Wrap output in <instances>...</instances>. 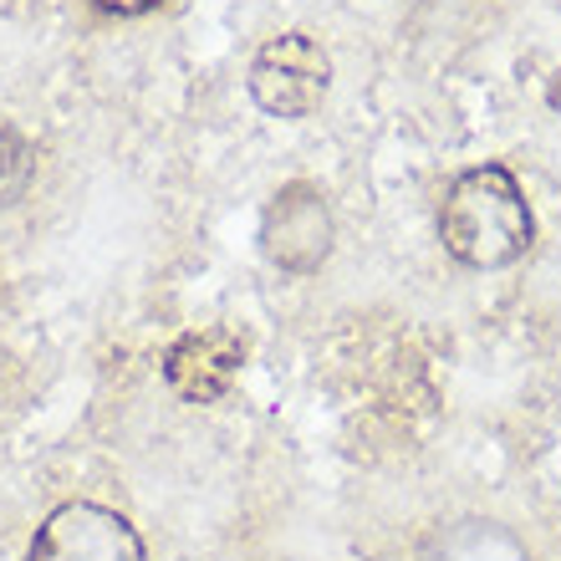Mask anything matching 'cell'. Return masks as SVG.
I'll list each match as a JSON object with an SVG mask.
<instances>
[{
    "instance_id": "2",
    "label": "cell",
    "mask_w": 561,
    "mask_h": 561,
    "mask_svg": "<svg viewBox=\"0 0 561 561\" xmlns=\"http://www.w3.org/2000/svg\"><path fill=\"white\" fill-rule=\"evenodd\" d=\"M255 245L266 255V266L280 271V276H317L337 251V215H332V199L322 194V184L286 179L261 209Z\"/></svg>"
},
{
    "instance_id": "1",
    "label": "cell",
    "mask_w": 561,
    "mask_h": 561,
    "mask_svg": "<svg viewBox=\"0 0 561 561\" xmlns=\"http://www.w3.org/2000/svg\"><path fill=\"white\" fill-rule=\"evenodd\" d=\"M439 245L465 271H505L536 245V215L511 163L485 159L459 169L439 194L434 215Z\"/></svg>"
},
{
    "instance_id": "7",
    "label": "cell",
    "mask_w": 561,
    "mask_h": 561,
    "mask_svg": "<svg viewBox=\"0 0 561 561\" xmlns=\"http://www.w3.org/2000/svg\"><path fill=\"white\" fill-rule=\"evenodd\" d=\"M31 179H36V148L15 134L11 123H0V209L21 205Z\"/></svg>"
},
{
    "instance_id": "6",
    "label": "cell",
    "mask_w": 561,
    "mask_h": 561,
    "mask_svg": "<svg viewBox=\"0 0 561 561\" xmlns=\"http://www.w3.org/2000/svg\"><path fill=\"white\" fill-rule=\"evenodd\" d=\"M414 561H531V551H526V541L505 520L459 516L424 531Z\"/></svg>"
},
{
    "instance_id": "5",
    "label": "cell",
    "mask_w": 561,
    "mask_h": 561,
    "mask_svg": "<svg viewBox=\"0 0 561 561\" xmlns=\"http://www.w3.org/2000/svg\"><path fill=\"white\" fill-rule=\"evenodd\" d=\"M240 368H245V337L236 327H194L159 357L163 388L179 403H220L236 388Z\"/></svg>"
},
{
    "instance_id": "3",
    "label": "cell",
    "mask_w": 561,
    "mask_h": 561,
    "mask_svg": "<svg viewBox=\"0 0 561 561\" xmlns=\"http://www.w3.org/2000/svg\"><path fill=\"white\" fill-rule=\"evenodd\" d=\"M251 103L280 123H301L327 103L332 92V57L307 31H280L255 46L251 72H245Z\"/></svg>"
},
{
    "instance_id": "8",
    "label": "cell",
    "mask_w": 561,
    "mask_h": 561,
    "mask_svg": "<svg viewBox=\"0 0 561 561\" xmlns=\"http://www.w3.org/2000/svg\"><path fill=\"white\" fill-rule=\"evenodd\" d=\"M103 15H123V21H134V15H148V11H159L163 0H92Z\"/></svg>"
},
{
    "instance_id": "4",
    "label": "cell",
    "mask_w": 561,
    "mask_h": 561,
    "mask_svg": "<svg viewBox=\"0 0 561 561\" xmlns=\"http://www.w3.org/2000/svg\"><path fill=\"white\" fill-rule=\"evenodd\" d=\"M26 561H148V547L123 511L98 501H67L36 526Z\"/></svg>"
}]
</instances>
